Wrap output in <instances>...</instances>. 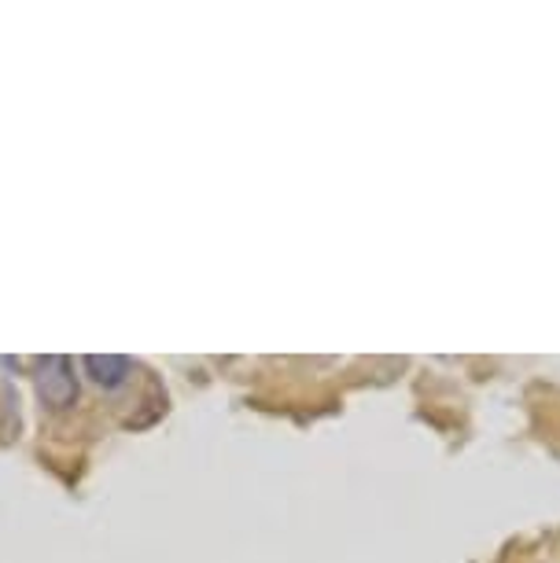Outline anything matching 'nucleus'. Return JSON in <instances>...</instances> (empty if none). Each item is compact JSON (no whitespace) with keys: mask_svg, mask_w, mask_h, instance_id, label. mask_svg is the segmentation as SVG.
Instances as JSON below:
<instances>
[{"mask_svg":"<svg viewBox=\"0 0 560 563\" xmlns=\"http://www.w3.org/2000/svg\"><path fill=\"white\" fill-rule=\"evenodd\" d=\"M34 384H37L41 401H45L48 409H70L74 401H78V376H74L70 357H63V354L37 361Z\"/></svg>","mask_w":560,"mask_h":563,"instance_id":"1","label":"nucleus"},{"mask_svg":"<svg viewBox=\"0 0 560 563\" xmlns=\"http://www.w3.org/2000/svg\"><path fill=\"white\" fill-rule=\"evenodd\" d=\"M81 365H86L92 384L103 387V390H119L125 379L133 376V361L122 357V354H89Z\"/></svg>","mask_w":560,"mask_h":563,"instance_id":"2","label":"nucleus"}]
</instances>
